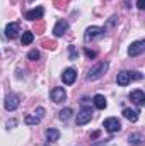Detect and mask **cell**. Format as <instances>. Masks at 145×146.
<instances>
[{
  "instance_id": "cell-7",
  "label": "cell",
  "mask_w": 145,
  "mask_h": 146,
  "mask_svg": "<svg viewBox=\"0 0 145 146\" xmlns=\"http://www.w3.org/2000/svg\"><path fill=\"white\" fill-rule=\"evenodd\" d=\"M145 51V41H135V42H132V46L128 48V54L130 56H138V54H142Z\"/></svg>"
},
{
  "instance_id": "cell-13",
  "label": "cell",
  "mask_w": 145,
  "mask_h": 146,
  "mask_svg": "<svg viewBox=\"0 0 145 146\" xmlns=\"http://www.w3.org/2000/svg\"><path fill=\"white\" fill-rule=\"evenodd\" d=\"M130 72H119L116 75V82H118V85H121V87H125V85H128L130 83Z\"/></svg>"
},
{
  "instance_id": "cell-32",
  "label": "cell",
  "mask_w": 145,
  "mask_h": 146,
  "mask_svg": "<svg viewBox=\"0 0 145 146\" xmlns=\"http://www.w3.org/2000/svg\"><path fill=\"white\" fill-rule=\"evenodd\" d=\"M96 138H99V131H96V133H92V139H96Z\"/></svg>"
},
{
  "instance_id": "cell-4",
  "label": "cell",
  "mask_w": 145,
  "mask_h": 146,
  "mask_svg": "<svg viewBox=\"0 0 145 146\" xmlns=\"http://www.w3.org/2000/svg\"><path fill=\"white\" fill-rule=\"evenodd\" d=\"M50 97H51V100H53L55 104H60V102H63V100L67 99V92H65L63 87H55V88L50 92Z\"/></svg>"
},
{
  "instance_id": "cell-14",
  "label": "cell",
  "mask_w": 145,
  "mask_h": 146,
  "mask_svg": "<svg viewBox=\"0 0 145 146\" xmlns=\"http://www.w3.org/2000/svg\"><path fill=\"white\" fill-rule=\"evenodd\" d=\"M123 115H125V119H128L130 122H137V121H138V110L123 109Z\"/></svg>"
},
{
  "instance_id": "cell-21",
  "label": "cell",
  "mask_w": 145,
  "mask_h": 146,
  "mask_svg": "<svg viewBox=\"0 0 145 146\" xmlns=\"http://www.w3.org/2000/svg\"><path fill=\"white\" fill-rule=\"evenodd\" d=\"M41 121V117L39 115H26V119H24V122L28 124V126H33V124H38Z\"/></svg>"
},
{
  "instance_id": "cell-2",
  "label": "cell",
  "mask_w": 145,
  "mask_h": 146,
  "mask_svg": "<svg viewBox=\"0 0 145 146\" xmlns=\"http://www.w3.org/2000/svg\"><path fill=\"white\" fill-rule=\"evenodd\" d=\"M104 36V29L103 27H97V26H91L85 29V34H84V41L89 42V41H94V39H101Z\"/></svg>"
},
{
  "instance_id": "cell-29",
  "label": "cell",
  "mask_w": 145,
  "mask_h": 146,
  "mask_svg": "<svg viewBox=\"0 0 145 146\" xmlns=\"http://www.w3.org/2000/svg\"><path fill=\"white\" fill-rule=\"evenodd\" d=\"M36 115H39V117H43V115H44V109H43V107H38V110H36Z\"/></svg>"
},
{
  "instance_id": "cell-11",
  "label": "cell",
  "mask_w": 145,
  "mask_h": 146,
  "mask_svg": "<svg viewBox=\"0 0 145 146\" xmlns=\"http://www.w3.org/2000/svg\"><path fill=\"white\" fill-rule=\"evenodd\" d=\"M130 99L140 107V106H144L145 104V94L142 92V90H133L132 94H130Z\"/></svg>"
},
{
  "instance_id": "cell-19",
  "label": "cell",
  "mask_w": 145,
  "mask_h": 146,
  "mask_svg": "<svg viewBox=\"0 0 145 146\" xmlns=\"http://www.w3.org/2000/svg\"><path fill=\"white\" fill-rule=\"evenodd\" d=\"M41 46L43 48H46V49H56V42L55 41H51V39H41Z\"/></svg>"
},
{
  "instance_id": "cell-12",
  "label": "cell",
  "mask_w": 145,
  "mask_h": 146,
  "mask_svg": "<svg viewBox=\"0 0 145 146\" xmlns=\"http://www.w3.org/2000/svg\"><path fill=\"white\" fill-rule=\"evenodd\" d=\"M17 34H19V24H17V22H12V24H9V26L5 27V36L9 37V39L17 37Z\"/></svg>"
},
{
  "instance_id": "cell-25",
  "label": "cell",
  "mask_w": 145,
  "mask_h": 146,
  "mask_svg": "<svg viewBox=\"0 0 145 146\" xmlns=\"http://www.w3.org/2000/svg\"><path fill=\"white\" fill-rule=\"evenodd\" d=\"M68 53H70V60L75 61V60H77V56H79V53H77L75 46H68Z\"/></svg>"
},
{
  "instance_id": "cell-22",
  "label": "cell",
  "mask_w": 145,
  "mask_h": 146,
  "mask_svg": "<svg viewBox=\"0 0 145 146\" xmlns=\"http://www.w3.org/2000/svg\"><path fill=\"white\" fill-rule=\"evenodd\" d=\"M128 141H130V145H140V143H142V136H140V134H132V136H130V138H128Z\"/></svg>"
},
{
  "instance_id": "cell-16",
  "label": "cell",
  "mask_w": 145,
  "mask_h": 146,
  "mask_svg": "<svg viewBox=\"0 0 145 146\" xmlns=\"http://www.w3.org/2000/svg\"><path fill=\"white\" fill-rule=\"evenodd\" d=\"M46 139L48 141H58V138H60V131H56V129H46Z\"/></svg>"
},
{
  "instance_id": "cell-10",
  "label": "cell",
  "mask_w": 145,
  "mask_h": 146,
  "mask_svg": "<svg viewBox=\"0 0 145 146\" xmlns=\"http://www.w3.org/2000/svg\"><path fill=\"white\" fill-rule=\"evenodd\" d=\"M43 14H44V9H43V7H36V9H33V10H28L24 17H26L28 21H38V19L43 17Z\"/></svg>"
},
{
  "instance_id": "cell-31",
  "label": "cell",
  "mask_w": 145,
  "mask_h": 146,
  "mask_svg": "<svg viewBox=\"0 0 145 146\" xmlns=\"http://www.w3.org/2000/svg\"><path fill=\"white\" fill-rule=\"evenodd\" d=\"M15 124H17V122H15V121H14V119H12V121H10V122H7V127H14V126H15Z\"/></svg>"
},
{
  "instance_id": "cell-27",
  "label": "cell",
  "mask_w": 145,
  "mask_h": 146,
  "mask_svg": "<svg viewBox=\"0 0 145 146\" xmlns=\"http://www.w3.org/2000/svg\"><path fill=\"white\" fill-rule=\"evenodd\" d=\"M116 22H118V17H116V15H113V17H111V19L108 21V24H106V27H104V31H106L108 27H113V26H114Z\"/></svg>"
},
{
  "instance_id": "cell-23",
  "label": "cell",
  "mask_w": 145,
  "mask_h": 146,
  "mask_svg": "<svg viewBox=\"0 0 145 146\" xmlns=\"http://www.w3.org/2000/svg\"><path fill=\"white\" fill-rule=\"evenodd\" d=\"M53 5H55L56 9H67L68 0H53Z\"/></svg>"
},
{
  "instance_id": "cell-30",
  "label": "cell",
  "mask_w": 145,
  "mask_h": 146,
  "mask_svg": "<svg viewBox=\"0 0 145 146\" xmlns=\"http://www.w3.org/2000/svg\"><path fill=\"white\" fill-rule=\"evenodd\" d=\"M137 7L138 9H145V0H138L137 2Z\"/></svg>"
},
{
  "instance_id": "cell-9",
  "label": "cell",
  "mask_w": 145,
  "mask_h": 146,
  "mask_svg": "<svg viewBox=\"0 0 145 146\" xmlns=\"http://www.w3.org/2000/svg\"><path fill=\"white\" fill-rule=\"evenodd\" d=\"M75 78H77V70L75 68H67L63 75H62V80H63V83H67V85H72L73 82H75Z\"/></svg>"
},
{
  "instance_id": "cell-8",
  "label": "cell",
  "mask_w": 145,
  "mask_h": 146,
  "mask_svg": "<svg viewBox=\"0 0 145 146\" xmlns=\"http://www.w3.org/2000/svg\"><path fill=\"white\" fill-rule=\"evenodd\" d=\"M67 31H68V22L62 19V21L56 22V26H55V29H53V34H55L56 37H62Z\"/></svg>"
},
{
  "instance_id": "cell-6",
  "label": "cell",
  "mask_w": 145,
  "mask_h": 146,
  "mask_svg": "<svg viewBox=\"0 0 145 146\" xmlns=\"http://www.w3.org/2000/svg\"><path fill=\"white\" fill-rule=\"evenodd\" d=\"M91 119H92V110L87 109V107H84V109L77 114V119H75V122H77L79 126H82V124H87Z\"/></svg>"
},
{
  "instance_id": "cell-18",
  "label": "cell",
  "mask_w": 145,
  "mask_h": 146,
  "mask_svg": "<svg viewBox=\"0 0 145 146\" xmlns=\"http://www.w3.org/2000/svg\"><path fill=\"white\" fill-rule=\"evenodd\" d=\"M44 27H46L44 21H36V22H34V26H33V33L41 34V33H44Z\"/></svg>"
},
{
  "instance_id": "cell-26",
  "label": "cell",
  "mask_w": 145,
  "mask_h": 146,
  "mask_svg": "<svg viewBox=\"0 0 145 146\" xmlns=\"http://www.w3.org/2000/svg\"><path fill=\"white\" fill-rule=\"evenodd\" d=\"M84 54L91 60V58H96V54H97V53H96V51H92V49H89V48H85V49H84Z\"/></svg>"
},
{
  "instance_id": "cell-33",
  "label": "cell",
  "mask_w": 145,
  "mask_h": 146,
  "mask_svg": "<svg viewBox=\"0 0 145 146\" xmlns=\"http://www.w3.org/2000/svg\"><path fill=\"white\" fill-rule=\"evenodd\" d=\"M92 146H106L104 143H99V145H92Z\"/></svg>"
},
{
  "instance_id": "cell-1",
  "label": "cell",
  "mask_w": 145,
  "mask_h": 146,
  "mask_svg": "<svg viewBox=\"0 0 145 146\" xmlns=\"http://www.w3.org/2000/svg\"><path fill=\"white\" fill-rule=\"evenodd\" d=\"M109 68V63L108 61H101V63H97V65H94L89 73H87V80H91V82H94V80H97V78H101L104 73L108 72Z\"/></svg>"
},
{
  "instance_id": "cell-24",
  "label": "cell",
  "mask_w": 145,
  "mask_h": 146,
  "mask_svg": "<svg viewBox=\"0 0 145 146\" xmlns=\"http://www.w3.org/2000/svg\"><path fill=\"white\" fill-rule=\"evenodd\" d=\"M28 58H29L31 61H36L38 58H39V51H38V49H31L29 54H28Z\"/></svg>"
},
{
  "instance_id": "cell-5",
  "label": "cell",
  "mask_w": 145,
  "mask_h": 146,
  "mask_svg": "<svg viewBox=\"0 0 145 146\" xmlns=\"http://www.w3.org/2000/svg\"><path fill=\"white\" fill-rule=\"evenodd\" d=\"M103 126H104V129H106L108 133H118V131L121 129V124H119V121H118L116 117H108V119H104Z\"/></svg>"
},
{
  "instance_id": "cell-28",
  "label": "cell",
  "mask_w": 145,
  "mask_h": 146,
  "mask_svg": "<svg viewBox=\"0 0 145 146\" xmlns=\"http://www.w3.org/2000/svg\"><path fill=\"white\" fill-rule=\"evenodd\" d=\"M130 78H135V80H140V78H142V73H140V72H133V73H130Z\"/></svg>"
},
{
  "instance_id": "cell-3",
  "label": "cell",
  "mask_w": 145,
  "mask_h": 146,
  "mask_svg": "<svg viewBox=\"0 0 145 146\" xmlns=\"http://www.w3.org/2000/svg\"><path fill=\"white\" fill-rule=\"evenodd\" d=\"M19 102H21V97L17 94H9L3 102V107H5V110H15L19 107Z\"/></svg>"
},
{
  "instance_id": "cell-17",
  "label": "cell",
  "mask_w": 145,
  "mask_h": 146,
  "mask_svg": "<svg viewBox=\"0 0 145 146\" xmlns=\"http://www.w3.org/2000/svg\"><path fill=\"white\" fill-rule=\"evenodd\" d=\"M33 39H34V34H33L31 31H28V33H22V39H21V42H22V46H28V44L33 42Z\"/></svg>"
},
{
  "instance_id": "cell-20",
  "label": "cell",
  "mask_w": 145,
  "mask_h": 146,
  "mask_svg": "<svg viewBox=\"0 0 145 146\" xmlns=\"http://www.w3.org/2000/svg\"><path fill=\"white\" fill-rule=\"evenodd\" d=\"M70 115H72V109H62L60 112H58V117L62 119V121H68L70 119Z\"/></svg>"
},
{
  "instance_id": "cell-15",
  "label": "cell",
  "mask_w": 145,
  "mask_h": 146,
  "mask_svg": "<svg viewBox=\"0 0 145 146\" xmlns=\"http://www.w3.org/2000/svg\"><path fill=\"white\" fill-rule=\"evenodd\" d=\"M94 106L97 107V109H106V106H108V102H106V99H104V95H101V94H97L96 97H94Z\"/></svg>"
}]
</instances>
